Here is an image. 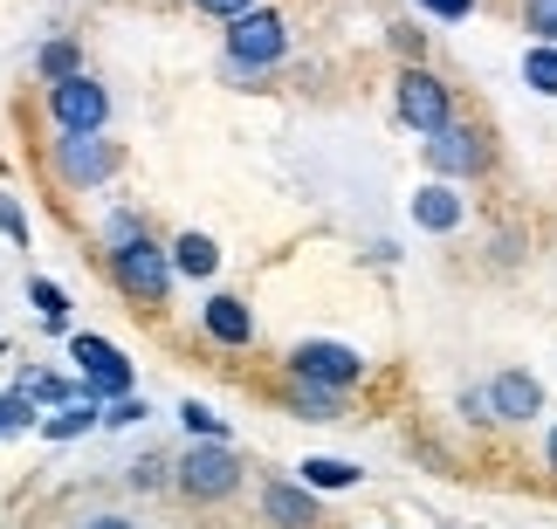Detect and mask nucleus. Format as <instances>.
<instances>
[{
  "instance_id": "f257e3e1",
  "label": "nucleus",
  "mask_w": 557,
  "mask_h": 529,
  "mask_svg": "<svg viewBox=\"0 0 557 529\" xmlns=\"http://www.w3.org/2000/svg\"><path fill=\"white\" fill-rule=\"evenodd\" d=\"M111 268H117V282H124V295H138V303H165V282H173V262L159 255L145 235H132V241H117L111 248Z\"/></svg>"
},
{
  "instance_id": "f03ea898",
  "label": "nucleus",
  "mask_w": 557,
  "mask_h": 529,
  "mask_svg": "<svg viewBox=\"0 0 557 529\" xmlns=\"http://www.w3.org/2000/svg\"><path fill=\"white\" fill-rule=\"evenodd\" d=\"M234 481H242V461H234L221 440H207V448H193L180 461V489L193 502H221V495H234Z\"/></svg>"
},
{
  "instance_id": "7ed1b4c3",
  "label": "nucleus",
  "mask_w": 557,
  "mask_h": 529,
  "mask_svg": "<svg viewBox=\"0 0 557 529\" xmlns=\"http://www.w3.org/2000/svg\"><path fill=\"white\" fill-rule=\"evenodd\" d=\"M70 357L83 365L90 399H124V392H132V365H124L117 344H103V337H70Z\"/></svg>"
},
{
  "instance_id": "20e7f679",
  "label": "nucleus",
  "mask_w": 557,
  "mask_h": 529,
  "mask_svg": "<svg viewBox=\"0 0 557 529\" xmlns=\"http://www.w3.org/2000/svg\"><path fill=\"white\" fill-rule=\"evenodd\" d=\"M283 49H289V28H283L269 8H255V14H242V21L227 28V55L242 62V70H262V62H275Z\"/></svg>"
},
{
  "instance_id": "39448f33",
  "label": "nucleus",
  "mask_w": 557,
  "mask_h": 529,
  "mask_svg": "<svg viewBox=\"0 0 557 529\" xmlns=\"http://www.w3.org/2000/svg\"><path fill=\"white\" fill-rule=\"evenodd\" d=\"M49 111H55V124H62L70 138H97V124H103V111H111V97H103L90 76H70V83H55V90H49Z\"/></svg>"
},
{
  "instance_id": "423d86ee",
  "label": "nucleus",
  "mask_w": 557,
  "mask_h": 529,
  "mask_svg": "<svg viewBox=\"0 0 557 529\" xmlns=\"http://www.w3.org/2000/svg\"><path fill=\"white\" fill-rule=\"evenodd\" d=\"M289 365H296V378H310V386H351L358 371H366V357H358L351 344H296L289 351Z\"/></svg>"
},
{
  "instance_id": "0eeeda50",
  "label": "nucleus",
  "mask_w": 557,
  "mask_h": 529,
  "mask_svg": "<svg viewBox=\"0 0 557 529\" xmlns=\"http://www.w3.org/2000/svg\"><path fill=\"white\" fill-rule=\"evenodd\" d=\"M399 117L413 124V131H447V83H434L426 70H406L399 76Z\"/></svg>"
},
{
  "instance_id": "6e6552de",
  "label": "nucleus",
  "mask_w": 557,
  "mask_h": 529,
  "mask_svg": "<svg viewBox=\"0 0 557 529\" xmlns=\"http://www.w3.org/2000/svg\"><path fill=\"white\" fill-rule=\"evenodd\" d=\"M426 159H434V173L461 179V173H482V165H488V144H482L475 131H461V124H447V131H434Z\"/></svg>"
},
{
  "instance_id": "1a4fd4ad",
  "label": "nucleus",
  "mask_w": 557,
  "mask_h": 529,
  "mask_svg": "<svg viewBox=\"0 0 557 529\" xmlns=\"http://www.w3.org/2000/svg\"><path fill=\"white\" fill-rule=\"evenodd\" d=\"M55 165H62V179H70V186H97V179L117 173V152L103 138H62Z\"/></svg>"
},
{
  "instance_id": "9d476101",
  "label": "nucleus",
  "mask_w": 557,
  "mask_h": 529,
  "mask_svg": "<svg viewBox=\"0 0 557 529\" xmlns=\"http://www.w3.org/2000/svg\"><path fill=\"white\" fill-rule=\"evenodd\" d=\"M537 406H544V386L530 371H503L496 386H488V413L496 419H537Z\"/></svg>"
},
{
  "instance_id": "9b49d317",
  "label": "nucleus",
  "mask_w": 557,
  "mask_h": 529,
  "mask_svg": "<svg viewBox=\"0 0 557 529\" xmlns=\"http://www.w3.org/2000/svg\"><path fill=\"white\" fill-rule=\"evenodd\" d=\"M262 509H269V522H275V529H310V522H317L310 489H289V481H275V489L262 495Z\"/></svg>"
},
{
  "instance_id": "f8f14e48",
  "label": "nucleus",
  "mask_w": 557,
  "mask_h": 529,
  "mask_svg": "<svg viewBox=\"0 0 557 529\" xmlns=\"http://www.w3.org/2000/svg\"><path fill=\"white\" fill-rule=\"evenodd\" d=\"M413 221L426 227V235H447V227H461L455 186H420V193H413Z\"/></svg>"
},
{
  "instance_id": "ddd939ff",
  "label": "nucleus",
  "mask_w": 557,
  "mask_h": 529,
  "mask_svg": "<svg viewBox=\"0 0 557 529\" xmlns=\"http://www.w3.org/2000/svg\"><path fill=\"white\" fill-rule=\"evenodd\" d=\"M207 330L221 337V344H248L255 316H248V303H234V295H213V303H207Z\"/></svg>"
},
{
  "instance_id": "4468645a",
  "label": "nucleus",
  "mask_w": 557,
  "mask_h": 529,
  "mask_svg": "<svg viewBox=\"0 0 557 529\" xmlns=\"http://www.w3.org/2000/svg\"><path fill=\"white\" fill-rule=\"evenodd\" d=\"M173 268H180V275H213V268H221V255H213L207 235H180V241H173Z\"/></svg>"
},
{
  "instance_id": "2eb2a0df",
  "label": "nucleus",
  "mask_w": 557,
  "mask_h": 529,
  "mask_svg": "<svg viewBox=\"0 0 557 529\" xmlns=\"http://www.w3.org/2000/svg\"><path fill=\"white\" fill-rule=\"evenodd\" d=\"M523 83L544 90V97H557V41H537V49L523 55Z\"/></svg>"
},
{
  "instance_id": "dca6fc26",
  "label": "nucleus",
  "mask_w": 557,
  "mask_h": 529,
  "mask_svg": "<svg viewBox=\"0 0 557 529\" xmlns=\"http://www.w3.org/2000/svg\"><path fill=\"white\" fill-rule=\"evenodd\" d=\"M351 481H358L351 461H324V454L304 461V489H351Z\"/></svg>"
},
{
  "instance_id": "f3484780",
  "label": "nucleus",
  "mask_w": 557,
  "mask_h": 529,
  "mask_svg": "<svg viewBox=\"0 0 557 529\" xmlns=\"http://www.w3.org/2000/svg\"><path fill=\"white\" fill-rule=\"evenodd\" d=\"M97 419H103V413H97V399H76V406H62V413L49 419V440H76L83 427H97Z\"/></svg>"
},
{
  "instance_id": "a211bd4d",
  "label": "nucleus",
  "mask_w": 557,
  "mask_h": 529,
  "mask_svg": "<svg viewBox=\"0 0 557 529\" xmlns=\"http://www.w3.org/2000/svg\"><path fill=\"white\" fill-rule=\"evenodd\" d=\"M28 295H35V310H41V324H49V330H70V303H62L55 282H28Z\"/></svg>"
},
{
  "instance_id": "6ab92c4d",
  "label": "nucleus",
  "mask_w": 557,
  "mask_h": 529,
  "mask_svg": "<svg viewBox=\"0 0 557 529\" xmlns=\"http://www.w3.org/2000/svg\"><path fill=\"white\" fill-rule=\"evenodd\" d=\"M296 413L331 419V413H337V392H331V386H310V378H296Z\"/></svg>"
},
{
  "instance_id": "aec40b11",
  "label": "nucleus",
  "mask_w": 557,
  "mask_h": 529,
  "mask_svg": "<svg viewBox=\"0 0 557 529\" xmlns=\"http://www.w3.org/2000/svg\"><path fill=\"white\" fill-rule=\"evenodd\" d=\"M28 419H35V392H28V386H21V392H8V399H0V433H14V427H28Z\"/></svg>"
},
{
  "instance_id": "412c9836",
  "label": "nucleus",
  "mask_w": 557,
  "mask_h": 529,
  "mask_svg": "<svg viewBox=\"0 0 557 529\" xmlns=\"http://www.w3.org/2000/svg\"><path fill=\"white\" fill-rule=\"evenodd\" d=\"M41 76H49V83L76 76V49H70V41H49V49H41Z\"/></svg>"
},
{
  "instance_id": "4be33fe9",
  "label": "nucleus",
  "mask_w": 557,
  "mask_h": 529,
  "mask_svg": "<svg viewBox=\"0 0 557 529\" xmlns=\"http://www.w3.org/2000/svg\"><path fill=\"white\" fill-rule=\"evenodd\" d=\"M180 419H186V433H200V440H221V433H227L221 419H213V413L200 406V399H186V406H180Z\"/></svg>"
},
{
  "instance_id": "5701e85b",
  "label": "nucleus",
  "mask_w": 557,
  "mask_h": 529,
  "mask_svg": "<svg viewBox=\"0 0 557 529\" xmlns=\"http://www.w3.org/2000/svg\"><path fill=\"white\" fill-rule=\"evenodd\" d=\"M530 35L557 41V0H530Z\"/></svg>"
},
{
  "instance_id": "b1692460",
  "label": "nucleus",
  "mask_w": 557,
  "mask_h": 529,
  "mask_svg": "<svg viewBox=\"0 0 557 529\" xmlns=\"http://www.w3.org/2000/svg\"><path fill=\"white\" fill-rule=\"evenodd\" d=\"M145 419V399H111V413H103V427H138Z\"/></svg>"
},
{
  "instance_id": "393cba45",
  "label": "nucleus",
  "mask_w": 557,
  "mask_h": 529,
  "mask_svg": "<svg viewBox=\"0 0 557 529\" xmlns=\"http://www.w3.org/2000/svg\"><path fill=\"white\" fill-rule=\"evenodd\" d=\"M0 227H8V241H21V248H28V214H21V206H14L8 193H0Z\"/></svg>"
},
{
  "instance_id": "a878e982",
  "label": "nucleus",
  "mask_w": 557,
  "mask_h": 529,
  "mask_svg": "<svg viewBox=\"0 0 557 529\" xmlns=\"http://www.w3.org/2000/svg\"><path fill=\"white\" fill-rule=\"evenodd\" d=\"M207 14H221V21H242V14H255V0H200Z\"/></svg>"
},
{
  "instance_id": "bb28decb",
  "label": "nucleus",
  "mask_w": 557,
  "mask_h": 529,
  "mask_svg": "<svg viewBox=\"0 0 557 529\" xmlns=\"http://www.w3.org/2000/svg\"><path fill=\"white\" fill-rule=\"evenodd\" d=\"M420 8H426V14H441V21H461L468 8H475V0H420Z\"/></svg>"
},
{
  "instance_id": "cd10ccee",
  "label": "nucleus",
  "mask_w": 557,
  "mask_h": 529,
  "mask_svg": "<svg viewBox=\"0 0 557 529\" xmlns=\"http://www.w3.org/2000/svg\"><path fill=\"white\" fill-rule=\"evenodd\" d=\"M83 529H138V522H124V516H90Z\"/></svg>"
},
{
  "instance_id": "c85d7f7f",
  "label": "nucleus",
  "mask_w": 557,
  "mask_h": 529,
  "mask_svg": "<svg viewBox=\"0 0 557 529\" xmlns=\"http://www.w3.org/2000/svg\"><path fill=\"white\" fill-rule=\"evenodd\" d=\"M550 468H557V427H550Z\"/></svg>"
}]
</instances>
